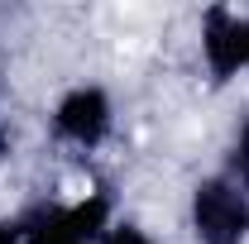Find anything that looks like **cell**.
Here are the masks:
<instances>
[{
    "label": "cell",
    "mask_w": 249,
    "mask_h": 244,
    "mask_svg": "<svg viewBox=\"0 0 249 244\" xmlns=\"http://www.w3.org/2000/svg\"><path fill=\"white\" fill-rule=\"evenodd\" d=\"M29 244H101L115 225L110 192H87L82 201H48L19 215Z\"/></svg>",
    "instance_id": "1"
},
{
    "label": "cell",
    "mask_w": 249,
    "mask_h": 244,
    "mask_svg": "<svg viewBox=\"0 0 249 244\" xmlns=\"http://www.w3.org/2000/svg\"><path fill=\"white\" fill-rule=\"evenodd\" d=\"M187 225L196 244H249V192L225 173L201 177L187 201Z\"/></svg>",
    "instance_id": "2"
},
{
    "label": "cell",
    "mask_w": 249,
    "mask_h": 244,
    "mask_svg": "<svg viewBox=\"0 0 249 244\" xmlns=\"http://www.w3.org/2000/svg\"><path fill=\"white\" fill-rule=\"evenodd\" d=\"M115 129V101L106 87L82 82V87H67L53 105V134L62 144H77V149H101Z\"/></svg>",
    "instance_id": "3"
},
{
    "label": "cell",
    "mask_w": 249,
    "mask_h": 244,
    "mask_svg": "<svg viewBox=\"0 0 249 244\" xmlns=\"http://www.w3.org/2000/svg\"><path fill=\"white\" fill-rule=\"evenodd\" d=\"M201 62L211 82H235L240 72H249V15L211 5L201 15Z\"/></svg>",
    "instance_id": "4"
},
{
    "label": "cell",
    "mask_w": 249,
    "mask_h": 244,
    "mask_svg": "<svg viewBox=\"0 0 249 244\" xmlns=\"http://www.w3.org/2000/svg\"><path fill=\"white\" fill-rule=\"evenodd\" d=\"M225 177L249 192V120L235 129V144H230V173H225Z\"/></svg>",
    "instance_id": "5"
},
{
    "label": "cell",
    "mask_w": 249,
    "mask_h": 244,
    "mask_svg": "<svg viewBox=\"0 0 249 244\" xmlns=\"http://www.w3.org/2000/svg\"><path fill=\"white\" fill-rule=\"evenodd\" d=\"M101 244H158V240L144 230V225H134V220H115V225H110V235H106Z\"/></svg>",
    "instance_id": "6"
},
{
    "label": "cell",
    "mask_w": 249,
    "mask_h": 244,
    "mask_svg": "<svg viewBox=\"0 0 249 244\" xmlns=\"http://www.w3.org/2000/svg\"><path fill=\"white\" fill-rule=\"evenodd\" d=\"M0 244H29L24 240V220L15 215V220H0Z\"/></svg>",
    "instance_id": "7"
},
{
    "label": "cell",
    "mask_w": 249,
    "mask_h": 244,
    "mask_svg": "<svg viewBox=\"0 0 249 244\" xmlns=\"http://www.w3.org/2000/svg\"><path fill=\"white\" fill-rule=\"evenodd\" d=\"M5 153H10V134L0 129V158H5Z\"/></svg>",
    "instance_id": "8"
}]
</instances>
